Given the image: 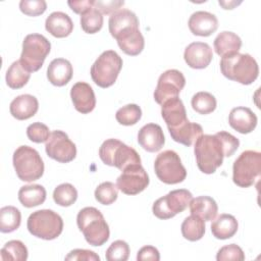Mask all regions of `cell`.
Listing matches in <instances>:
<instances>
[{"instance_id":"obj_1","label":"cell","mask_w":261,"mask_h":261,"mask_svg":"<svg viewBox=\"0 0 261 261\" xmlns=\"http://www.w3.org/2000/svg\"><path fill=\"white\" fill-rule=\"evenodd\" d=\"M194 153L198 168L206 174L214 173L226 157L225 148L217 134L201 135L195 141Z\"/></svg>"},{"instance_id":"obj_2","label":"cell","mask_w":261,"mask_h":261,"mask_svg":"<svg viewBox=\"0 0 261 261\" xmlns=\"http://www.w3.org/2000/svg\"><path fill=\"white\" fill-rule=\"evenodd\" d=\"M221 73L228 80L242 85H251L259 75L258 63L250 54L233 53L221 57Z\"/></svg>"},{"instance_id":"obj_3","label":"cell","mask_w":261,"mask_h":261,"mask_svg":"<svg viewBox=\"0 0 261 261\" xmlns=\"http://www.w3.org/2000/svg\"><path fill=\"white\" fill-rule=\"evenodd\" d=\"M76 223L88 244L94 247L104 245L110 236L109 226L103 214L95 207H85L77 213Z\"/></svg>"},{"instance_id":"obj_4","label":"cell","mask_w":261,"mask_h":261,"mask_svg":"<svg viewBox=\"0 0 261 261\" xmlns=\"http://www.w3.org/2000/svg\"><path fill=\"white\" fill-rule=\"evenodd\" d=\"M27 227L34 237L51 241L61 234L63 230V220L55 211L42 209L33 212L29 216Z\"/></svg>"},{"instance_id":"obj_5","label":"cell","mask_w":261,"mask_h":261,"mask_svg":"<svg viewBox=\"0 0 261 261\" xmlns=\"http://www.w3.org/2000/svg\"><path fill=\"white\" fill-rule=\"evenodd\" d=\"M12 162L17 177L22 181L37 180L44 173V162L39 152L30 146H19L13 153Z\"/></svg>"},{"instance_id":"obj_6","label":"cell","mask_w":261,"mask_h":261,"mask_svg":"<svg viewBox=\"0 0 261 261\" xmlns=\"http://www.w3.org/2000/svg\"><path fill=\"white\" fill-rule=\"evenodd\" d=\"M99 157L102 162L109 166H114L119 170L135 163H141L139 153L133 148L117 139L104 141L99 148Z\"/></svg>"},{"instance_id":"obj_7","label":"cell","mask_w":261,"mask_h":261,"mask_svg":"<svg viewBox=\"0 0 261 261\" xmlns=\"http://www.w3.org/2000/svg\"><path fill=\"white\" fill-rule=\"evenodd\" d=\"M121 67V57L113 50H106L93 63L91 77L98 87L106 89L116 82Z\"/></svg>"},{"instance_id":"obj_8","label":"cell","mask_w":261,"mask_h":261,"mask_svg":"<svg viewBox=\"0 0 261 261\" xmlns=\"http://www.w3.org/2000/svg\"><path fill=\"white\" fill-rule=\"evenodd\" d=\"M260 170L261 153L246 150L233 162L232 181L241 188H249L260 177Z\"/></svg>"},{"instance_id":"obj_9","label":"cell","mask_w":261,"mask_h":261,"mask_svg":"<svg viewBox=\"0 0 261 261\" xmlns=\"http://www.w3.org/2000/svg\"><path fill=\"white\" fill-rule=\"evenodd\" d=\"M50 50L51 44L46 37L40 34H29L22 42L19 60L28 71L35 72L42 67Z\"/></svg>"},{"instance_id":"obj_10","label":"cell","mask_w":261,"mask_h":261,"mask_svg":"<svg viewBox=\"0 0 261 261\" xmlns=\"http://www.w3.org/2000/svg\"><path fill=\"white\" fill-rule=\"evenodd\" d=\"M154 170L157 177L166 185L182 182L187 177V170L179 155L172 150H165L157 155Z\"/></svg>"},{"instance_id":"obj_11","label":"cell","mask_w":261,"mask_h":261,"mask_svg":"<svg viewBox=\"0 0 261 261\" xmlns=\"http://www.w3.org/2000/svg\"><path fill=\"white\" fill-rule=\"evenodd\" d=\"M192 199L193 195L190 191L186 189L173 190L154 202L153 214L159 219L172 218L177 213L185 211Z\"/></svg>"},{"instance_id":"obj_12","label":"cell","mask_w":261,"mask_h":261,"mask_svg":"<svg viewBox=\"0 0 261 261\" xmlns=\"http://www.w3.org/2000/svg\"><path fill=\"white\" fill-rule=\"evenodd\" d=\"M121 171L116 179V187L123 194L137 195L149 186V176L141 163L127 165Z\"/></svg>"},{"instance_id":"obj_13","label":"cell","mask_w":261,"mask_h":261,"mask_svg":"<svg viewBox=\"0 0 261 261\" xmlns=\"http://www.w3.org/2000/svg\"><path fill=\"white\" fill-rule=\"evenodd\" d=\"M186 85V79L177 69H167L158 79L156 89L154 91V99L156 103L162 105L165 101L178 97V94Z\"/></svg>"},{"instance_id":"obj_14","label":"cell","mask_w":261,"mask_h":261,"mask_svg":"<svg viewBox=\"0 0 261 261\" xmlns=\"http://www.w3.org/2000/svg\"><path fill=\"white\" fill-rule=\"evenodd\" d=\"M47 155L60 163H68L76 156V147L62 130H53L46 142Z\"/></svg>"},{"instance_id":"obj_15","label":"cell","mask_w":261,"mask_h":261,"mask_svg":"<svg viewBox=\"0 0 261 261\" xmlns=\"http://www.w3.org/2000/svg\"><path fill=\"white\" fill-rule=\"evenodd\" d=\"M113 38L117 41L119 48L129 56L139 55L145 46V40L139 30V25L125 28L118 32Z\"/></svg>"},{"instance_id":"obj_16","label":"cell","mask_w":261,"mask_h":261,"mask_svg":"<svg viewBox=\"0 0 261 261\" xmlns=\"http://www.w3.org/2000/svg\"><path fill=\"white\" fill-rule=\"evenodd\" d=\"M213 58L211 47L204 42H193L188 45L184 52L186 63L195 69L206 68Z\"/></svg>"},{"instance_id":"obj_17","label":"cell","mask_w":261,"mask_h":261,"mask_svg":"<svg viewBox=\"0 0 261 261\" xmlns=\"http://www.w3.org/2000/svg\"><path fill=\"white\" fill-rule=\"evenodd\" d=\"M70 98L75 110L83 114L92 112L96 106L95 93L85 82H77L71 87Z\"/></svg>"},{"instance_id":"obj_18","label":"cell","mask_w":261,"mask_h":261,"mask_svg":"<svg viewBox=\"0 0 261 261\" xmlns=\"http://www.w3.org/2000/svg\"><path fill=\"white\" fill-rule=\"evenodd\" d=\"M139 145L148 152H158L165 143L163 130L159 124L147 123L138 133Z\"/></svg>"},{"instance_id":"obj_19","label":"cell","mask_w":261,"mask_h":261,"mask_svg":"<svg viewBox=\"0 0 261 261\" xmlns=\"http://www.w3.org/2000/svg\"><path fill=\"white\" fill-rule=\"evenodd\" d=\"M161 115L168 130L174 129L188 121L185 105L178 97L171 98L161 105Z\"/></svg>"},{"instance_id":"obj_20","label":"cell","mask_w":261,"mask_h":261,"mask_svg":"<svg viewBox=\"0 0 261 261\" xmlns=\"http://www.w3.org/2000/svg\"><path fill=\"white\" fill-rule=\"evenodd\" d=\"M188 25L193 35L208 37L216 32L218 19L208 11H196L190 16Z\"/></svg>"},{"instance_id":"obj_21","label":"cell","mask_w":261,"mask_h":261,"mask_svg":"<svg viewBox=\"0 0 261 261\" xmlns=\"http://www.w3.org/2000/svg\"><path fill=\"white\" fill-rule=\"evenodd\" d=\"M257 122L256 114L248 107H234L228 115L229 125L240 134H250L255 129Z\"/></svg>"},{"instance_id":"obj_22","label":"cell","mask_w":261,"mask_h":261,"mask_svg":"<svg viewBox=\"0 0 261 261\" xmlns=\"http://www.w3.org/2000/svg\"><path fill=\"white\" fill-rule=\"evenodd\" d=\"M38 109V99L30 94L17 96L11 101L9 106L10 114L18 120H25L33 117L37 113Z\"/></svg>"},{"instance_id":"obj_23","label":"cell","mask_w":261,"mask_h":261,"mask_svg":"<svg viewBox=\"0 0 261 261\" xmlns=\"http://www.w3.org/2000/svg\"><path fill=\"white\" fill-rule=\"evenodd\" d=\"M72 73L71 63L64 58L53 59L47 68V77L56 87H62L68 84L72 77Z\"/></svg>"},{"instance_id":"obj_24","label":"cell","mask_w":261,"mask_h":261,"mask_svg":"<svg viewBox=\"0 0 261 261\" xmlns=\"http://www.w3.org/2000/svg\"><path fill=\"white\" fill-rule=\"evenodd\" d=\"M45 29L55 38H65L71 34L73 22L68 14L61 11H54L46 18Z\"/></svg>"},{"instance_id":"obj_25","label":"cell","mask_w":261,"mask_h":261,"mask_svg":"<svg viewBox=\"0 0 261 261\" xmlns=\"http://www.w3.org/2000/svg\"><path fill=\"white\" fill-rule=\"evenodd\" d=\"M191 214L201 217L204 221L213 220L218 212V206L215 200L209 196H200L190 202Z\"/></svg>"},{"instance_id":"obj_26","label":"cell","mask_w":261,"mask_h":261,"mask_svg":"<svg viewBox=\"0 0 261 261\" xmlns=\"http://www.w3.org/2000/svg\"><path fill=\"white\" fill-rule=\"evenodd\" d=\"M213 47L216 54L223 57L225 55L239 52L242 47V40L237 34L228 31H223L215 38L213 42Z\"/></svg>"},{"instance_id":"obj_27","label":"cell","mask_w":261,"mask_h":261,"mask_svg":"<svg viewBox=\"0 0 261 261\" xmlns=\"http://www.w3.org/2000/svg\"><path fill=\"white\" fill-rule=\"evenodd\" d=\"M239 223L231 214H220L211 224V231L214 238L218 240H227L232 238L238 231Z\"/></svg>"},{"instance_id":"obj_28","label":"cell","mask_w":261,"mask_h":261,"mask_svg":"<svg viewBox=\"0 0 261 261\" xmlns=\"http://www.w3.org/2000/svg\"><path fill=\"white\" fill-rule=\"evenodd\" d=\"M171 139L181 145L190 147L201 135H203V128L199 123L186 121L180 126L168 130Z\"/></svg>"},{"instance_id":"obj_29","label":"cell","mask_w":261,"mask_h":261,"mask_svg":"<svg viewBox=\"0 0 261 261\" xmlns=\"http://www.w3.org/2000/svg\"><path fill=\"white\" fill-rule=\"evenodd\" d=\"M46 190L41 185L23 186L18 191V200L22 206L33 208L43 204L46 200Z\"/></svg>"},{"instance_id":"obj_30","label":"cell","mask_w":261,"mask_h":261,"mask_svg":"<svg viewBox=\"0 0 261 261\" xmlns=\"http://www.w3.org/2000/svg\"><path fill=\"white\" fill-rule=\"evenodd\" d=\"M133 25H139V19L137 15L128 9L121 8L111 14V16L109 17L108 29L112 37H114L121 30Z\"/></svg>"},{"instance_id":"obj_31","label":"cell","mask_w":261,"mask_h":261,"mask_svg":"<svg viewBox=\"0 0 261 261\" xmlns=\"http://www.w3.org/2000/svg\"><path fill=\"white\" fill-rule=\"evenodd\" d=\"M182 237L191 242L201 240L205 233V222L204 220L194 214L186 217L180 226Z\"/></svg>"},{"instance_id":"obj_32","label":"cell","mask_w":261,"mask_h":261,"mask_svg":"<svg viewBox=\"0 0 261 261\" xmlns=\"http://www.w3.org/2000/svg\"><path fill=\"white\" fill-rule=\"evenodd\" d=\"M31 77V72L28 71L20 60H16L8 67L5 75L6 84L11 89H20L24 87Z\"/></svg>"},{"instance_id":"obj_33","label":"cell","mask_w":261,"mask_h":261,"mask_svg":"<svg viewBox=\"0 0 261 261\" xmlns=\"http://www.w3.org/2000/svg\"><path fill=\"white\" fill-rule=\"evenodd\" d=\"M21 222L20 211L14 206H4L0 209V231L8 233L16 230Z\"/></svg>"},{"instance_id":"obj_34","label":"cell","mask_w":261,"mask_h":261,"mask_svg":"<svg viewBox=\"0 0 261 261\" xmlns=\"http://www.w3.org/2000/svg\"><path fill=\"white\" fill-rule=\"evenodd\" d=\"M28 249L25 245L18 240L7 242L0 251L1 260L25 261L28 259Z\"/></svg>"},{"instance_id":"obj_35","label":"cell","mask_w":261,"mask_h":261,"mask_svg":"<svg viewBox=\"0 0 261 261\" xmlns=\"http://www.w3.org/2000/svg\"><path fill=\"white\" fill-rule=\"evenodd\" d=\"M192 108L199 114H209L216 109V98L208 92H198L191 100Z\"/></svg>"},{"instance_id":"obj_36","label":"cell","mask_w":261,"mask_h":261,"mask_svg":"<svg viewBox=\"0 0 261 261\" xmlns=\"http://www.w3.org/2000/svg\"><path fill=\"white\" fill-rule=\"evenodd\" d=\"M77 199L76 189L68 182L57 186L53 191L54 202L62 207L71 206Z\"/></svg>"},{"instance_id":"obj_37","label":"cell","mask_w":261,"mask_h":261,"mask_svg":"<svg viewBox=\"0 0 261 261\" xmlns=\"http://www.w3.org/2000/svg\"><path fill=\"white\" fill-rule=\"evenodd\" d=\"M81 27L87 34H95L103 27L102 13L95 7L90 8L81 15Z\"/></svg>"},{"instance_id":"obj_38","label":"cell","mask_w":261,"mask_h":261,"mask_svg":"<svg viewBox=\"0 0 261 261\" xmlns=\"http://www.w3.org/2000/svg\"><path fill=\"white\" fill-rule=\"evenodd\" d=\"M142 117V109L137 104H127L119 108L115 113V118L119 124L134 125Z\"/></svg>"},{"instance_id":"obj_39","label":"cell","mask_w":261,"mask_h":261,"mask_svg":"<svg viewBox=\"0 0 261 261\" xmlns=\"http://www.w3.org/2000/svg\"><path fill=\"white\" fill-rule=\"evenodd\" d=\"M95 199L102 205H110L114 203L118 196V189L116 185L111 181H104L100 184L95 190Z\"/></svg>"},{"instance_id":"obj_40","label":"cell","mask_w":261,"mask_h":261,"mask_svg":"<svg viewBox=\"0 0 261 261\" xmlns=\"http://www.w3.org/2000/svg\"><path fill=\"white\" fill-rule=\"evenodd\" d=\"M129 256V246L122 240L114 241L106 250L105 258L108 261H126Z\"/></svg>"},{"instance_id":"obj_41","label":"cell","mask_w":261,"mask_h":261,"mask_svg":"<svg viewBox=\"0 0 261 261\" xmlns=\"http://www.w3.org/2000/svg\"><path fill=\"white\" fill-rule=\"evenodd\" d=\"M217 261H243L245 254L242 248L236 244H229L220 248L216 255Z\"/></svg>"},{"instance_id":"obj_42","label":"cell","mask_w":261,"mask_h":261,"mask_svg":"<svg viewBox=\"0 0 261 261\" xmlns=\"http://www.w3.org/2000/svg\"><path fill=\"white\" fill-rule=\"evenodd\" d=\"M49 127L42 122H34L27 127V136L34 143H44L50 137Z\"/></svg>"},{"instance_id":"obj_43","label":"cell","mask_w":261,"mask_h":261,"mask_svg":"<svg viewBox=\"0 0 261 261\" xmlns=\"http://www.w3.org/2000/svg\"><path fill=\"white\" fill-rule=\"evenodd\" d=\"M47 3L44 0H21L19 9L29 16H38L46 11Z\"/></svg>"},{"instance_id":"obj_44","label":"cell","mask_w":261,"mask_h":261,"mask_svg":"<svg viewBox=\"0 0 261 261\" xmlns=\"http://www.w3.org/2000/svg\"><path fill=\"white\" fill-rule=\"evenodd\" d=\"M217 136L221 139L223 146L225 148L226 151V157H230L233 155V153L238 150L239 146H240V141L238 138H236L234 136H232L231 134L227 133V132H218L216 133Z\"/></svg>"},{"instance_id":"obj_45","label":"cell","mask_w":261,"mask_h":261,"mask_svg":"<svg viewBox=\"0 0 261 261\" xmlns=\"http://www.w3.org/2000/svg\"><path fill=\"white\" fill-rule=\"evenodd\" d=\"M66 261H74V260H85V261H99L100 257L93 251L86 250V249H74L70 251L65 256Z\"/></svg>"},{"instance_id":"obj_46","label":"cell","mask_w":261,"mask_h":261,"mask_svg":"<svg viewBox=\"0 0 261 261\" xmlns=\"http://www.w3.org/2000/svg\"><path fill=\"white\" fill-rule=\"evenodd\" d=\"M124 5L123 1L111 0V1H95L94 7L104 14H113L114 12L121 9L120 7Z\"/></svg>"},{"instance_id":"obj_47","label":"cell","mask_w":261,"mask_h":261,"mask_svg":"<svg viewBox=\"0 0 261 261\" xmlns=\"http://www.w3.org/2000/svg\"><path fill=\"white\" fill-rule=\"evenodd\" d=\"M137 260L138 261H159L160 260V254L159 251L153 247V246H145L141 248L137 254Z\"/></svg>"},{"instance_id":"obj_48","label":"cell","mask_w":261,"mask_h":261,"mask_svg":"<svg viewBox=\"0 0 261 261\" xmlns=\"http://www.w3.org/2000/svg\"><path fill=\"white\" fill-rule=\"evenodd\" d=\"M94 0H80V1H68L67 4L70 7V9L77 13V14H83L90 8L94 7Z\"/></svg>"},{"instance_id":"obj_49","label":"cell","mask_w":261,"mask_h":261,"mask_svg":"<svg viewBox=\"0 0 261 261\" xmlns=\"http://www.w3.org/2000/svg\"><path fill=\"white\" fill-rule=\"evenodd\" d=\"M218 3H219V5H221L223 7V9H232L234 6H238L242 2L241 1L237 2V1H221V0H219Z\"/></svg>"}]
</instances>
